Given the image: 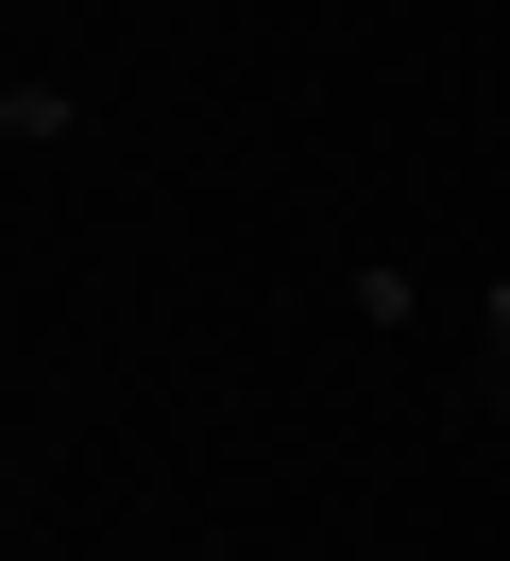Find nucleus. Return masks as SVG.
Returning a JSON list of instances; mask_svg holds the SVG:
<instances>
[{
  "instance_id": "obj_1",
  "label": "nucleus",
  "mask_w": 510,
  "mask_h": 561,
  "mask_svg": "<svg viewBox=\"0 0 510 561\" xmlns=\"http://www.w3.org/2000/svg\"><path fill=\"white\" fill-rule=\"evenodd\" d=\"M494 443H510V357H494Z\"/></svg>"
}]
</instances>
